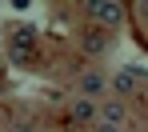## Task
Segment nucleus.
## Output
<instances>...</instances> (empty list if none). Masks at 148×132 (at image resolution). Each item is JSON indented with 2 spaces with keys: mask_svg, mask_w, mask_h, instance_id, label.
Masks as SVG:
<instances>
[{
  "mask_svg": "<svg viewBox=\"0 0 148 132\" xmlns=\"http://www.w3.org/2000/svg\"><path fill=\"white\" fill-rule=\"evenodd\" d=\"M88 12H92L96 20H104V24H112V20H120V8H116V4H92Z\"/></svg>",
  "mask_w": 148,
  "mask_h": 132,
  "instance_id": "1",
  "label": "nucleus"
},
{
  "mask_svg": "<svg viewBox=\"0 0 148 132\" xmlns=\"http://www.w3.org/2000/svg\"><path fill=\"white\" fill-rule=\"evenodd\" d=\"M80 88H84V92H100V88H104V76H100V72H88V76L80 80Z\"/></svg>",
  "mask_w": 148,
  "mask_h": 132,
  "instance_id": "2",
  "label": "nucleus"
},
{
  "mask_svg": "<svg viewBox=\"0 0 148 132\" xmlns=\"http://www.w3.org/2000/svg\"><path fill=\"white\" fill-rule=\"evenodd\" d=\"M72 116L76 120H92V116H96V104H84V100H80V104L72 108Z\"/></svg>",
  "mask_w": 148,
  "mask_h": 132,
  "instance_id": "3",
  "label": "nucleus"
},
{
  "mask_svg": "<svg viewBox=\"0 0 148 132\" xmlns=\"http://www.w3.org/2000/svg\"><path fill=\"white\" fill-rule=\"evenodd\" d=\"M104 120H108V124H120V120H124V108H116V104L104 108Z\"/></svg>",
  "mask_w": 148,
  "mask_h": 132,
  "instance_id": "4",
  "label": "nucleus"
}]
</instances>
